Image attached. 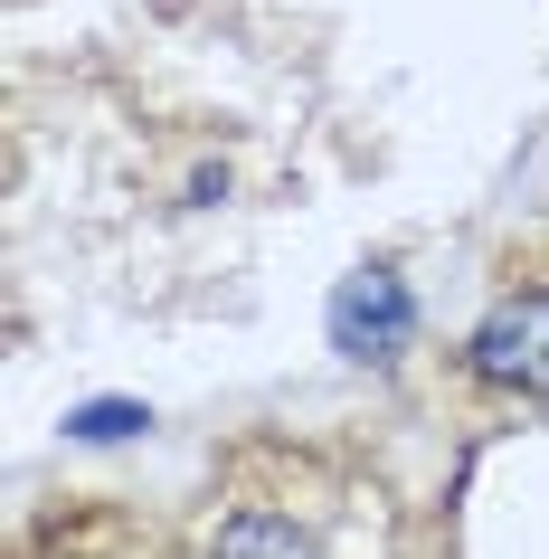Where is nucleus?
<instances>
[{"mask_svg": "<svg viewBox=\"0 0 549 559\" xmlns=\"http://www.w3.org/2000/svg\"><path fill=\"white\" fill-rule=\"evenodd\" d=\"M133 427H143V408H115V399L105 408H76V437H133Z\"/></svg>", "mask_w": 549, "mask_h": 559, "instance_id": "obj_4", "label": "nucleus"}, {"mask_svg": "<svg viewBox=\"0 0 549 559\" xmlns=\"http://www.w3.org/2000/svg\"><path fill=\"white\" fill-rule=\"evenodd\" d=\"M464 370L512 399H549V295H502L464 332Z\"/></svg>", "mask_w": 549, "mask_h": 559, "instance_id": "obj_1", "label": "nucleus"}, {"mask_svg": "<svg viewBox=\"0 0 549 559\" xmlns=\"http://www.w3.org/2000/svg\"><path fill=\"white\" fill-rule=\"evenodd\" d=\"M407 332H417V304H407L398 275H350L342 295H332V342H342L350 360H398L407 352Z\"/></svg>", "mask_w": 549, "mask_h": 559, "instance_id": "obj_2", "label": "nucleus"}, {"mask_svg": "<svg viewBox=\"0 0 549 559\" xmlns=\"http://www.w3.org/2000/svg\"><path fill=\"white\" fill-rule=\"evenodd\" d=\"M208 559H313V540L294 522H275V512H237V522L208 540Z\"/></svg>", "mask_w": 549, "mask_h": 559, "instance_id": "obj_3", "label": "nucleus"}]
</instances>
